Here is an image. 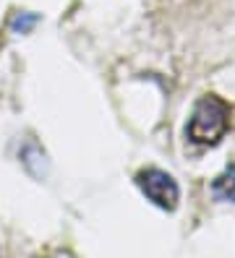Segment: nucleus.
I'll use <instances>...</instances> for the list:
<instances>
[{"instance_id":"obj_3","label":"nucleus","mask_w":235,"mask_h":258,"mask_svg":"<svg viewBox=\"0 0 235 258\" xmlns=\"http://www.w3.org/2000/svg\"><path fill=\"white\" fill-rule=\"evenodd\" d=\"M212 190H214L217 199L235 201V164H232V167H227V170L214 180V183H212Z\"/></svg>"},{"instance_id":"obj_2","label":"nucleus","mask_w":235,"mask_h":258,"mask_svg":"<svg viewBox=\"0 0 235 258\" xmlns=\"http://www.w3.org/2000/svg\"><path fill=\"white\" fill-rule=\"evenodd\" d=\"M136 185L141 188V193H144L154 206H160L165 211H172L178 206V199H180L178 183L162 170H154L152 167V170L138 172L136 175Z\"/></svg>"},{"instance_id":"obj_4","label":"nucleus","mask_w":235,"mask_h":258,"mask_svg":"<svg viewBox=\"0 0 235 258\" xmlns=\"http://www.w3.org/2000/svg\"><path fill=\"white\" fill-rule=\"evenodd\" d=\"M34 24H37V16H34V13H21V16H16V19L11 21L13 32H21V34H26Z\"/></svg>"},{"instance_id":"obj_1","label":"nucleus","mask_w":235,"mask_h":258,"mask_svg":"<svg viewBox=\"0 0 235 258\" xmlns=\"http://www.w3.org/2000/svg\"><path fill=\"white\" fill-rule=\"evenodd\" d=\"M230 128V107L227 102H222L214 94H207L196 102L194 115L188 120V139L204 144V146H214Z\"/></svg>"},{"instance_id":"obj_5","label":"nucleus","mask_w":235,"mask_h":258,"mask_svg":"<svg viewBox=\"0 0 235 258\" xmlns=\"http://www.w3.org/2000/svg\"><path fill=\"white\" fill-rule=\"evenodd\" d=\"M47 258H73V253H68V250H55L53 255H47Z\"/></svg>"}]
</instances>
